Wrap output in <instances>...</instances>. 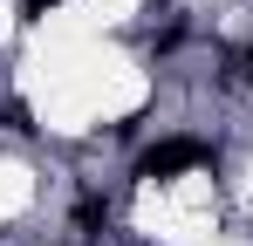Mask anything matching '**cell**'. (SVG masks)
I'll list each match as a JSON object with an SVG mask.
<instances>
[{
    "instance_id": "obj_1",
    "label": "cell",
    "mask_w": 253,
    "mask_h": 246,
    "mask_svg": "<svg viewBox=\"0 0 253 246\" xmlns=\"http://www.w3.org/2000/svg\"><path fill=\"white\" fill-rule=\"evenodd\" d=\"M212 164V144L199 137H165V144H151L144 158H137V178H178V171H199Z\"/></svg>"
},
{
    "instance_id": "obj_3",
    "label": "cell",
    "mask_w": 253,
    "mask_h": 246,
    "mask_svg": "<svg viewBox=\"0 0 253 246\" xmlns=\"http://www.w3.org/2000/svg\"><path fill=\"white\" fill-rule=\"evenodd\" d=\"M0 123H7V130H35V117H28V103H7V110H0Z\"/></svg>"
},
{
    "instance_id": "obj_4",
    "label": "cell",
    "mask_w": 253,
    "mask_h": 246,
    "mask_svg": "<svg viewBox=\"0 0 253 246\" xmlns=\"http://www.w3.org/2000/svg\"><path fill=\"white\" fill-rule=\"evenodd\" d=\"M48 7H55V0H21V21H28V28H35V21H42Z\"/></svg>"
},
{
    "instance_id": "obj_5",
    "label": "cell",
    "mask_w": 253,
    "mask_h": 246,
    "mask_svg": "<svg viewBox=\"0 0 253 246\" xmlns=\"http://www.w3.org/2000/svg\"><path fill=\"white\" fill-rule=\"evenodd\" d=\"M247 76H253V41H247Z\"/></svg>"
},
{
    "instance_id": "obj_2",
    "label": "cell",
    "mask_w": 253,
    "mask_h": 246,
    "mask_svg": "<svg viewBox=\"0 0 253 246\" xmlns=\"http://www.w3.org/2000/svg\"><path fill=\"white\" fill-rule=\"evenodd\" d=\"M103 219H110V205L96 199V192H89V199H76V233H96Z\"/></svg>"
}]
</instances>
